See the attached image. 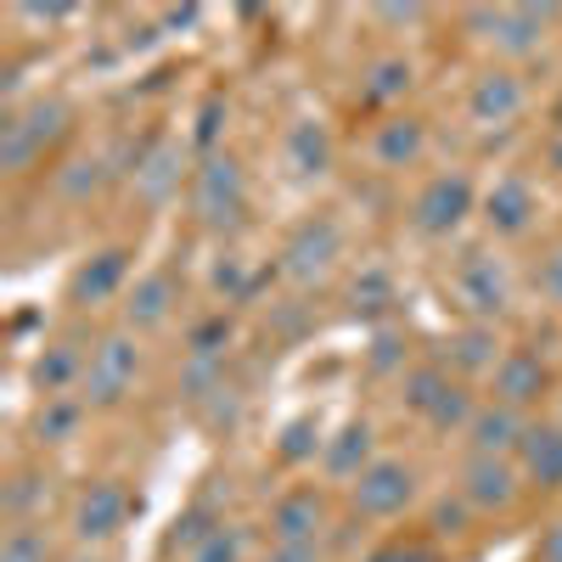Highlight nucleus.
<instances>
[{"instance_id": "1", "label": "nucleus", "mask_w": 562, "mask_h": 562, "mask_svg": "<svg viewBox=\"0 0 562 562\" xmlns=\"http://www.w3.org/2000/svg\"><path fill=\"white\" fill-rule=\"evenodd\" d=\"M338 259H344V225L333 214H310L288 237V248H281V270H288L299 288H315L321 276H333Z\"/></svg>"}, {"instance_id": "2", "label": "nucleus", "mask_w": 562, "mask_h": 562, "mask_svg": "<svg viewBox=\"0 0 562 562\" xmlns=\"http://www.w3.org/2000/svg\"><path fill=\"white\" fill-rule=\"evenodd\" d=\"M140 378V344L135 333H108L97 349H90L85 366V405H119Z\"/></svg>"}, {"instance_id": "3", "label": "nucleus", "mask_w": 562, "mask_h": 562, "mask_svg": "<svg viewBox=\"0 0 562 562\" xmlns=\"http://www.w3.org/2000/svg\"><path fill=\"white\" fill-rule=\"evenodd\" d=\"M349 501L360 518H400V512L416 501V467L411 461H394V456H378L366 473L349 484Z\"/></svg>"}, {"instance_id": "4", "label": "nucleus", "mask_w": 562, "mask_h": 562, "mask_svg": "<svg viewBox=\"0 0 562 562\" xmlns=\"http://www.w3.org/2000/svg\"><path fill=\"white\" fill-rule=\"evenodd\" d=\"M186 192H192V209L203 225H225L243 209V164L231 153H203V164L186 180Z\"/></svg>"}, {"instance_id": "5", "label": "nucleus", "mask_w": 562, "mask_h": 562, "mask_svg": "<svg viewBox=\"0 0 562 562\" xmlns=\"http://www.w3.org/2000/svg\"><path fill=\"white\" fill-rule=\"evenodd\" d=\"M467 214H473V180L467 175H434L411 203V220L422 237H456Z\"/></svg>"}, {"instance_id": "6", "label": "nucleus", "mask_w": 562, "mask_h": 562, "mask_svg": "<svg viewBox=\"0 0 562 562\" xmlns=\"http://www.w3.org/2000/svg\"><path fill=\"white\" fill-rule=\"evenodd\" d=\"M467 23L490 29L484 40H495L501 57H535L546 29L557 23V7H501V12H467Z\"/></svg>"}, {"instance_id": "7", "label": "nucleus", "mask_w": 562, "mask_h": 562, "mask_svg": "<svg viewBox=\"0 0 562 562\" xmlns=\"http://www.w3.org/2000/svg\"><path fill=\"white\" fill-rule=\"evenodd\" d=\"M130 512H135V495L119 484V479H97L79 501H74V535L85 546H102L113 540L124 524H130Z\"/></svg>"}, {"instance_id": "8", "label": "nucleus", "mask_w": 562, "mask_h": 562, "mask_svg": "<svg viewBox=\"0 0 562 562\" xmlns=\"http://www.w3.org/2000/svg\"><path fill=\"white\" fill-rule=\"evenodd\" d=\"M456 293H461L467 310H473V321H495L512 304V276H506L501 254H484V248L467 254L456 265Z\"/></svg>"}, {"instance_id": "9", "label": "nucleus", "mask_w": 562, "mask_h": 562, "mask_svg": "<svg viewBox=\"0 0 562 562\" xmlns=\"http://www.w3.org/2000/svg\"><path fill=\"white\" fill-rule=\"evenodd\" d=\"M461 495H467L473 512H506V506H518V495H524V473L506 456H467Z\"/></svg>"}, {"instance_id": "10", "label": "nucleus", "mask_w": 562, "mask_h": 562, "mask_svg": "<svg viewBox=\"0 0 562 562\" xmlns=\"http://www.w3.org/2000/svg\"><path fill=\"white\" fill-rule=\"evenodd\" d=\"M180 175H186V158H180L175 140H147V147L135 153V169H130L135 198L147 203V209H164L180 192Z\"/></svg>"}, {"instance_id": "11", "label": "nucleus", "mask_w": 562, "mask_h": 562, "mask_svg": "<svg viewBox=\"0 0 562 562\" xmlns=\"http://www.w3.org/2000/svg\"><path fill=\"white\" fill-rule=\"evenodd\" d=\"M490 378H495V405H512V411L540 405V400H546V389H551L546 360H540V355H529V349H506V355H501V366L490 371Z\"/></svg>"}, {"instance_id": "12", "label": "nucleus", "mask_w": 562, "mask_h": 562, "mask_svg": "<svg viewBox=\"0 0 562 562\" xmlns=\"http://www.w3.org/2000/svg\"><path fill=\"white\" fill-rule=\"evenodd\" d=\"M535 214H540V198H535V186L524 175H501L484 192V225L495 231V237H524V231L535 225Z\"/></svg>"}, {"instance_id": "13", "label": "nucleus", "mask_w": 562, "mask_h": 562, "mask_svg": "<svg viewBox=\"0 0 562 562\" xmlns=\"http://www.w3.org/2000/svg\"><path fill=\"white\" fill-rule=\"evenodd\" d=\"M529 439V416L512 411V405H479V416L467 422V445H473V456H518Z\"/></svg>"}, {"instance_id": "14", "label": "nucleus", "mask_w": 562, "mask_h": 562, "mask_svg": "<svg viewBox=\"0 0 562 562\" xmlns=\"http://www.w3.org/2000/svg\"><path fill=\"white\" fill-rule=\"evenodd\" d=\"M371 461H378V434H371V422H344V428L326 439V450H321V473L355 484Z\"/></svg>"}, {"instance_id": "15", "label": "nucleus", "mask_w": 562, "mask_h": 562, "mask_svg": "<svg viewBox=\"0 0 562 562\" xmlns=\"http://www.w3.org/2000/svg\"><path fill=\"white\" fill-rule=\"evenodd\" d=\"M124 276H130V254H124V248H102V254H90V259L68 276V299L85 304V310H97V304H108V299L124 288Z\"/></svg>"}, {"instance_id": "16", "label": "nucleus", "mask_w": 562, "mask_h": 562, "mask_svg": "<svg viewBox=\"0 0 562 562\" xmlns=\"http://www.w3.org/2000/svg\"><path fill=\"white\" fill-rule=\"evenodd\" d=\"M321 524H326V501H321L315 490H288V495L270 506V535H276V546H315Z\"/></svg>"}, {"instance_id": "17", "label": "nucleus", "mask_w": 562, "mask_h": 562, "mask_svg": "<svg viewBox=\"0 0 562 562\" xmlns=\"http://www.w3.org/2000/svg\"><path fill=\"white\" fill-rule=\"evenodd\" d=\"M524 79L518 74H506V68H490L479 85H473V97H467V113H473V124H512L524 113Z\"/></svg>"}, {"instance_id": "18", "label": "nucleus", "mask_w": 562, "mask_h": 562, "mask_svg": "<svg viewBox=\"0 0 562 562\" xmlns=\"http://www.w3.org/2000/svg\"><path fill=\"white\" fill-rule=\"evenodd\" d=\"M175 299H180V288H175L169 270L140 276L130 288V299H124V326L130 333H158V326L169 321V310H175Z\"/></svg>"}, {"instance_id": "19", "label": "nucleus", "mask_w": 562, "mask_h": 562, "mask_svg": "<svg viewBox=\"0 0 562 562\" xmlns=\"http://www.w3.org/2000/svg\"><path fill=\"white\" fill-rule=\"evenodd\" d=\"M518 461L540 490H562V422H540V428L529 422V439H524Z\"/></svg>"}, {"instance_id": "20", "label": "nucleus", "mask_w": 562, "mask_h": 562, "mask_svg": "<svg viewBox=\"0 0 562 562\" xmlns=\"http://www.w3.org/2000/svg\"><path fill=\"white\" fill-rule=\"evenodd\" d=\"M422 147H428V130H422V119H389V124H378V135H371V158H378L383 169L416 164Z\"/></svg>"}, {"instance_id": "21", "label": "nucleus", "mask_w": 562, "mask_h": 562, "mask_svg": "<svg viewBox=\"0 0 562 562\" xmlns=\"http://www.w3.org/2000/svg\"><path fill=\"white\" fill-rule=\"evenodd\" d=\"M445 349H450V366L467 371V378H473V371H495V366H501V344H495V326H490V321L461 326Z\"/></svg>"}, {"instance_id": "22", "label": "nucleus", "mask_w": 562, "mask_h": 562, "mask_svg": "<svg viewBox=\"0 0 562 562\" xmlns=\"http://www.w3.org/2000/svg\"><path fill=\"white\" fill-rule=\"evenodd\" d=\"M225 529V518H220V512H214V501H198V506H186L180 512V518L169 524V535H164V557H192L203 540H214Z\"/></svg>"}, {"instance_id": "23", "label": "nucleus", "mask_w": 562, "mask_h": 562, "mask_svg": "<svg viewBox=\"0 0 562 562\" xmlns=\"http://www.w3.org/2000/svg\"><path fill=\"white\" fill-rule=\"evenodd\" d=\"M288 164L299 175H326V169H333V140H326V130L315 119H299L288 130Z\"/></svg>"}, {"instance_id": "24", "label": "nucleus", "mask_w": 562, "mask_h": 562, "mask_svg": "<svg viewBox=\"0 0 562 562\" xmlns=\"http://www.w3.org/2000/svg\"><path fill=\"white\" fill-rule=\"evenodd\" d=\"M85 355H79V344H52L40 360H34V383H40V394L52 400V394H63L74 378H85Z\"/></svg>"}, {"instance_id": "25", "label": "nucleus", "mask_w": 562, "mask_h": 562, "mask_svg": "<svg viewBox=\"0 0 562 562\" xmlns=\"http://www.w3.org/2000/svg\"><path fill=\"white\" fill-rule=\"evenodd\" d=\"M57 198H68V203H90L108 186V158H97V153H85V158H68L63 169H57Z\"/></svg>"}, {"instance_id": "26", "label": "nucleus", "mask_w": 562, "mask_h": 562, "mask_svg": "<svg viewBox=\"0 0 562 562\" xmlns=\"http://www.w3.org/2000/svg\"><path fill=\"white\" fill-rule=\"evenodd\" d=\"M79 422H85V400L52 394L40 405V416H34V434H40V445H68L79 434Z\"/></svg>"}, {"instance_id": "27", "label": "nucleus", "mask_w": 562, "mask_h": 562, "mask_svg": "<svg viewBox=\"0 0 562 562\" xmlns=\"http://www.w3.org/2000/svg\"><path fill=\"white\" fill-rule=\"evenodd\" d=\"M40 153H45V147H40V135L23 124V113H7V124H0V169L23 175V169H34Z\"/></svg>"}, {"instance_id": "28", "label": "nucleus", "mask_w": 562, "mask_h": 562, "mask_svg": "<svg viewBox=\"0 0 562 562\" xmlns=\"http://www.w3.org/2000/svg\"><path fill=\"white\" fill-rule=\"evenodd\" d=\"M400 389H405V405H411L416 416H434V405H439L445 389H450V371H445V366H411L405 378H400Z\"/></svg>"}, {"instance_id": "29", "label": "nucleus", "mask_w": 562, "mask_h": 562, "mask_svg": "<svg viewBox=\"0 0 562 562\" xmlns=\"http://www.w3.org/2000/svg\"><path fill=\"white\" fill-rule=\"evenodd\" d=\"M225 389V360H203V355H186L180 366V394L192 405H209L214 394Z\"/></svg>"}, {"instance_id": "30", "label": "nucleus", "mask_w": 562, "mask_h": 562, "mask_svg": "<svg viewBox=\"0 0 562 562\" xmlns=\"http://www.w3.org/2000/svg\"><path fill=\"white\" fill-rule=\"evenodd\" d=\"M45 501H52V484L34 479V473H18V479L7 484V518H12V524H34L40 512H45Z\"/></svg>"}, {"instance_id": "31", "label": "nucleus", "mask_w": 562, "mask_h": 562, "mask_svg": "<svg viewBox=\"0 0 562 562\" xmlns=\"http://www.w3.org/2000/svg\"><path fill=\"white\" fill-rule=\"evenodd\" d=\"M405 90H411V63H405V57L371 63V74H366V102H400Z\"/></svg>"}, {"instance_id": "32", "label": "nucleus", "mask_w": 562, "mask_h": 562, "mask_svg": "<svg viewBox=\"0 0 562 562\" xmlns=\"http://www.w3.org/2000/svg\"><path fill=\"white\" fill-rule=\"evenodd\" d=\"M326 450V439H321V428H315V416H299V422H288V428H281V445H276V456L281 461H315Z\"/></svg>"}, {"instance_id": "33", "label": "nucleus", "mask_w": 562, "mask_h": 562, "mask_svg": "<svg viewBox=\"0 0 562 562\" xmlns=\"http://www.w3.org/2000/svg\"><path fill=\"white\" fill-rule=\"evenodd\" d=\"M0 562H52V540L34 524H12L7 540H0Z\"/></svg>"}, {"instance_id": "34", "label": "nucleus", "mask_w": 562, "mask_h": 562, "mask_svg": "<svg viewBox=\"0 0 562 562\" xmlns=\"http://www.w3.org/2000/svg\"><path fill=\"white\" fill-rule=\"evenodd\" d=\"M186 562H248V529H237V524H225L214 540H203Z\"/></svg>"}, {"instance_id": "35", "label": "nucleus", "mask_w": 562, "mask_h": 562, "mask_svg": "<svg viewBox=\"0 0 562 562\" xmlns=\"http://www.w3.org/2000/svg\"><path fill=\"white\" fill-rule=\"evenodd\" d=\"M23 124L40 135V147H45V140H57L63 130H68V102H34V108H23Z\"/></svg>"}, {"instance_id": "36", "label": "nucleus", "mask_w": 562, "mask_h": 562, "mask_svg": "<svg viewBox=\"0 0 562 562\" xmlns=\"http://www.w3.org/2000/svg\"><path fill=\"white\" fill-rule=\"evenodd\" d=\"M225 344H231V321L225 315H209L192 326V349L186 355H203V360H225Z\"/></svg>"}, {"instance_id": "37", "label": "nucleus", "mask_w": 562, "mask_h": 562, "mask_svg": "<svg viewBox=\"0 0 562 562\" xmlns=\"http://www.w3.org/2000/svg\"><path fill=\"white\" fill-rule=\"evenodd\" d=\"M389 293H394V288H389V276H383V270H366V276L355 281V293H349V299H355V310H383Z\"/></svg>"}, {"instance_id": "38", "label": "nucleus", "mask_w": 562, "mask_h": 562, "mask_svg": "<svg viewBox=\"0 0 562 562\" xmlns=\"http://www.w3.org/2000/svg\"><path fill=\"white\" fill-rule=\"evenodd\" d=\"M467 512H473V506H467V495L456 490V501H439V506H434V529H439V535H461Z\"/></svg>"}, {"instance_id": "39", "label": "nucleus", "mask_w": 562, "mask_h": 562, "mask_svg": "<svg viewBox=\"0 0 562 562\" xmlns=\"http://www.w3.org/2000/svg\"><path fill=\"white\" fill-rule=\"evenodd\" d=\"M209 422H214V428H237V416H243V400H237V389H220L209 405Z\"/></svg>"}, {"instance_id": "40", "label": "nucleus", "mask_w": 562, "mask_h": 562, "mask_svg": "<svg viewBox=\"0 0 562 562\" xmlns=\"http://www.w3.org/2000/svg\"><path fill=\"white\" fill-rule=\"evenodd\" d=\"M540 293L551 304H562V243H551V254L540 259Z\"/></svg>"}, {"instance_id": "41", "label": "nucleus", "mask_w": 562, "mask_h": 562, "mask_svg": "<svg viewBox=\"0 0 562 562\" xmlns=\"http://www.w3.org/2000/svg\"><path fill=\"white\" fill-rule=\"evenodd\" d=\"M366 562H434V551L416 546V540H394V546H383V551H371Z\"/></svg>"}, {"instance_id": "42", "label": "nucleus", "mask_w": 562, "mask_h": 562, "mask_svg": "<svg viewBox=\"0 0 562 562\" xmlns=\"http://www.w3.org/2000/svg\"><path fill=\"white\" fill-rule=\"evenodd\" d=\"M535 562H562V524L540 529V546H535Z\"/></svg>"}, {"instance_id": "43", "label": "nucleus", "mask_w": 562, "mask_h": 562, "mask_svg": "<svg viewBox=\"0 0 562 562\" xmlns=\"http://www.w3.org/2000/svg\"><path fill=\"white\" fill-rule=\"evenodd\" d=\"M265 562H321V546H270Z\"/></svg>"}, {"instance_id": "44", "label": "nucleus", "mask_w": 562, "mask_h": 562, "mask_svg": "<svg viewBox=\"0 0 562 562\" xmlns=\"http://www.w3.org/2000/svg\"><path fill=\"white\" fill-rule=\"evenodd\" d=\"M214 288H220V293H225V288L237 293V288H243V259H225V265H214Z\"/></svg>"}, {"instance_id": "45", "label": "nucleus", "mask_w": 562, "mask_h": 562, "mask_svg": "<svg viewBox=\"0 0 562 562\" xmlns=\"http://www.w3.org/2000/svg\"><path fill=\"white\" fill-rule=\"evenodd\" d=\"M220 113H225V102H209V108H203V130H198V140H203V147H209V140L220 135Z\"/></svg>"}, {"instance_id": "46", "label": "nucleus", "mask_w": 562, "mask_h": 562, "mask_svg": "<svg viewBox=\"0 0 562 562\" xmlns=\"http://www.w3.org/2000/svg\"><path fill=\"white\" fill-rule=\"evenodd\" d=\"M383 23H422V7H383Z\"/></svg>"}, {"instance_id": "47", "label": "nucleus", "mask_w": 562, "mask_h": 562, "mask_svg": "<svg viewBox=\"0 0 562 562\" xmlns=\"http://www.w3.org/2000/svg\"><path fill=\"white\" fill-rule=\"evenodd\" d=\"M90 562H97V557H90Z\"/></svg>"}, {"instance_id": "48", "label": "nucleus", "mask_w": 562, "mask_h": 562, "mask_svg": "<svg viewBox=\"0 0 562 562\" xmlns=\"http://www.w3.org/2000/svg\"><path fill=\"white\" fill-rule=\"evenodd\" d=\"M557 422H562V416H557Z\"/></svg>"}]
</instances>
